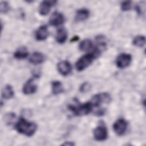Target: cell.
Listing matches in <instances>:
<instances>
[{"instance_id": "cell-2", "label": "cell", "mask_w": 146, "mask_h": 146, "mask_svg": "<svg viewBox=\"0 0 146 146\" xmlns=\"http://www.w3.org/2000/svg\"><path fill=\"white\" fill-rule=\"evenodd\" d=\"M101 52L102 51L96 47L92 52L88 53L81 56L75 63L76 70L78 71H82L85 70L98 57Z\"/></svg>"}, {"instance_id": "cell-24", "label": "cell", "mask_w": 146, "mask_h": 146, "mask_svg": "<svg viewBox=\"0 0 146 146\" xmlns=\"http://www.w3.org/2000/svg\"><path fill=\"white\" fill-rule=\"evenodd\" d=\"M62 145H70V146H72V145H74L75 144L73 142H71V141H68H68H66Z\"/></svg>"}, {"instance_id": "cell-25", "label": "cell", "mask_w": 146, "mask_h": 146, "mask_svg": "<svg viewBox=\"0 0 146 146\" xmlns=\"http://www.w3.org/2000/svg\"><path fill=\"white\" fill-rule=\"evenodd\" d=\"M79 39V37L78 36H74L71 40V42H75L77 41Z\"/></svg>"}, {"instance_id": "cell-10", "label": "cell", "mask_w": 146, "mask_h": 146, "mask_svg": "<svg viewBox=\"0 0 146 146\" xmlns=\"http://www.w3.org/2000/svg\"><path fill=\"white\" fill-rule=\"evenodd\" d=\"M56 3L54 1H42L39 6V13L41 15H47L50 11V9L52 6Z\"/></svg>"}, {"instance_id": "cell-23", "label": "cell", "mask_w": 146, "mask_h": 146, "mask_svg": "<svg viewBox=\"0 0 146 146\" xmlns=\"http://www.w3.org/2000/svg\"><path fill=\"white\" fill-rule=\"evenodd\" d=\"M10 9V6L7 2H1L0 4V11L1 13H7Z\"/></svg>"}, {"instance_id": "cell-12", "label": "cell", "mask_w": 146, "mask_h": 146, "mask_svg": "<svg viewBox=\"0 0 146 146\" xmlns=\"http://www.w3.org/2000/svg\"><path fill=\"white\" fill-rule=\"evenodd\" d=\"M48 31L47 27L46 25H42L40 26L35 33V38L37 40L42 41L47 39L48 36Z\"/></svg>"}, {"instance_id": "cell-20", "label": "cell", "mask_w": 146, "mask_h": 146, "mask_svg": "<svg viewBox=\"0 0 146 146\" xmlns=\"http://www.w3.org/2000/svg\"><path fill=\"white\" fill-rule=\"evenodd\" d=\"M132 42L135 46L143 47L145 43V38L143 35H137L133 38Z\"/></svg>"}, {"instance_id": "cell-16", "label": "cell", "mask_w": 146, "mask_h": 146, "mask_svg": "<svg viewBox=\"0 0 146 146\" xmlns=\"http://www.w3.org/2000/svg\"><path fill=\"white\" fill-rule=\"evenodd\" d=\"M14 92L11 86L6 85L2 91V97L4 99H10L13 97Z\"/></svg>"}, {"instance_id": "cell-17", "label": "cell", "mask_w": 146, "mask_h": 146, "mask_svg": "<svg viewBox=\"0 0 146 146\" xmlns=\"http://www.w3.org/2000/svg\"><path fill=\"white\" fill-rule=\"evenodd\" d=\"M52 92L54 95H58L63 92L64 88L62 83L58 80H55L51 83Z\"/></svg>"}, {"instance_id": "cell-21", "label": "cell", "mask_w": 146, "mask_h": 146, "mask_svg": "<svg viewBox=\"0 0 146 146\" xmlns=\"http://www.w3.org/2000/svg\"><path fill=\"white\" fill-rule=\"evenodd\" d=\"M120 7L122 11H127L131 10L132 7V2L130 1H126L122 2L120 5Z\"/></svg>"}, {"instance_id": "cell-22", "label": "cell", "mask_w": 146, "mask_h": 146, "mask_svg": "<svg viewBox=\"0 0 146 146\" xmlns=\"http://www.w3.org/2000/svg\"><path fill=\"white\" fill-rule=\"evenodd\" d=\"M91 88V85L88 82H84L79 87V91L81 92L84 93L88 92Z\"/></svg>"}, {"instance_id": "cell-5", "label": "cell", "mask_w": 146, "mask_h": 146, "mask_svg": "<svg viewBox=\"0 0 146 146\" xmlns=\"http://www.w3.org/2000/svg\"><path fill=\"white\" fill-rule=\"evenodd\" d=\"M132 56L129 54L121 53L116 59V64L118 68H125L131 63Z\"/></svg>"}, {"instance_id": "cell-19", "label": "cell", "mask_w": 146, "mask_h": 146, "mask_svg": "<svg viewBox=\"0 0 146 146\" xmlns=\"http://www.w3.org/2000/svg\"><path fill=\"white\" fill-rule=\"evenodd\" d=\"M92 46V42L90 39H85L80 42L79 44V48L83 51L90 50Z\"/></svg>"}, {"instance_id": "cell-1", "label": "cell", "mask_w": 146, "mask_h": 146, "mask_svg": "<svg viewBox=\"0 0 146 146\" xmlns=\"http://www.w3.org/2000/svg\"><path fill=\"white\" fill-rule=\"evenodd\" d=\"M15 128L18 132L26 136H31L37 129L36 124L26 120L23 117H20L15 125Z\"/></svg>"}, {"instance_id": "cell-6", "label": "cell", "mask_w": 146, "mask_h": 146, "mask_svg": "<svg viewBox=\"0 0 146 146\" xmlns=\"http://www.w3.org/2000/svg\"><path fill=\"white\" fill-rule=\"evenodd\" d=\"M128 127V123L123 119L120 118L116 120L113 124V129L115 133L118 136L123 135L127 131Z\"/></svg>"}, {"instance_id": "cell-7", "label": "cell", "mask_w": 146, "mask_h": 146, "mask_svg": "<svg viewBox=\"0 0 146 146\" xmlns=\"http://www.w3.org/2000/svg\"><path fill=\"white\" fill-rule=\"evenodd\" d=\"M94 137L97 141H104L108 137V131L104 125L97 126L93 132Z\"/></svg>"}, {"instance_id": "cell-13", "label": "cell", "mask_w": 146, "mask_h": 146, "mask_svg": "<svg viewBox=\"0 0 146 146\" xmlns=\"http://www.w3.org/2000/svg\"><path fill=\"white\" fill-rule=\"evenodd\" d=\"M45 60V56L40 52H34L29 58V62L33 64L42 63Z\"/></svg>"}, {"instance_id": "cell-3", "label": "cell", "mask_w": 146, "mask_h": 146, "mask_svg": "<svg viewBox=\"0 0 146 146\" xmlns=\"http://www.w3.org/2000/svg\"><path fill=\"white\" fill-rule=\"evenodd\" d=\"M94 108L91 102H88L83 104H78L76 105H70L68 108L76 116H83L89 114Z\"/></svg>"}, {"instance_id": "cell-18", "label": "cell", "mask_w": 146, "mask_h": 146, "mask_svg": "<svg viewBox=\"0 0 146 146\" xmlns=\"http://www.w3.org/2000/svg\"><path fill=\"white\" fill-rule=\"evenodd\" d=\"M29 55V52L26 47H19L14 54V57L17 59H23Z\"/></svg>"}, {"instance_id": "cell-11", "label": "cell", "mask_w": 146, "mask_h": 146, "mask_svg": "<svg viewBox=\"0 0 146 146\" xmlns=\"http://www.w3.org/2000/svg\"><path fill=\"white\" fill-rule=\"evenodd\" d=\"M37 86L34 82V79H29L24 84L22 91L25 95H30L35 93L36 91Z\"/></svg>"}, {"instance_id": "cell-9", "label": "cell", "mask_w": 146, "mask_h": 146, "mask_svg": "<svg viewBox=\"0 0 146 146\" xmlns=\"http://www.w3.org/2000/svg\"><path fill=\"white\" fill-rule=\"evenodd\" d=\"M57 69L61 75L63 76H67L71 72L72 67L70 63L68 61L62 60L58 63Z\"/></svg>"}, {"instance_id": "cell-14", "label": "cell", "mask_w": 146, "mask_h": 146, "mask_svg": "<svg viewBox=\"0 0 146 146\" xmlns=\"http://www.w3.org/2000/svg\"><path fill=\"white\" fill-rule=\"evenodd\" d=\"M67 36L68 33L66 29L64 27H60L57 30L55 36L56 40L58 43L63 44L66 41Z\"/></svg>"}, {"instance_id": "cell-4", "label": "cell", "mask_w": 146, "mask_h": 146, "mask_svg": "<svg viewBox=\"0 0 146 146\" xmlns=\"http://www.w3.org/2000/svg\"><path fill=\"white\" fill-rule=\"evenodd\" d=\"M111 100V97L108 93L102 92L92 96L91 102L94 107H98L103 103H108Z\"/></svg>"}, {"instance_id": "cell-15", "label": "cell", "mask_w": 146, "mask_h": 146, "mask_svg": "<svg viewBox=\"0 0 146 146\" xmlns=\"http://www.w3.org/2000/svg\"><path fill=\"white\" fill-rule=\"evenodd\" d=\"M90 11L86 9H81L77 10L75 14V20L78 22L84 21L88 18Z\"/></svg>"}, {"instance_id": "cell-8", "label": "cell", "mask_w": 146, "mask_h": 146, "mask_svg": "<svg viewBox=\"0 0 146 146\" xmlns=\"http://www.w3.org/2000/svg\"><path fill=\"white\" fill-rule=\"evenodd\" d=\"M65 21V18L63 14L55 11L52 14L49 19V23L52 26H59L62 25Z\"/></svg>"}]
</instances>
